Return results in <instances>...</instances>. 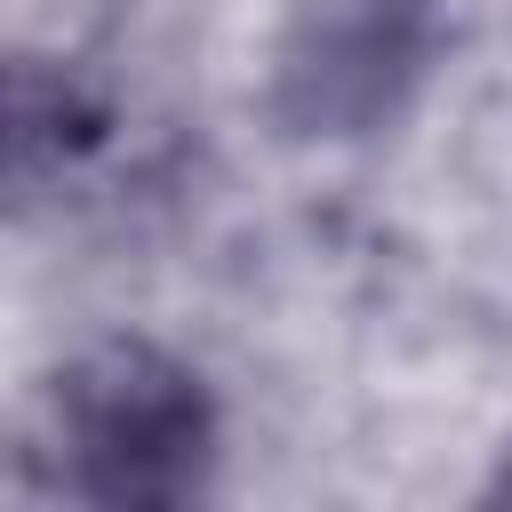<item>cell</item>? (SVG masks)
<instances>
[{
    "label": "cell",
    "instance_id": "7a4b0ae2",
    "mask_svg": "<svg viewBox=\"0 0 512 512\" xmlns=\"http://www.w3.org/2000/svg\"><path fill=\"white\" fill-rule=\"evenodd\" d=\"M440 0H296L272 48V120L304 144L384 128L424 80Z\"/></svg>",
    "mask_w": 512,
    "mask_h": 512
},
{
    "label": "cell",
    "instance_id": "6da1fadb",
    "mask_svg": "<svg viewBox=\"0 0 512 512\" xmlns=\"http://www.w3.org/2000/svg\"><path fill=\"white\" fill-rule=\"evenodd\" d=\"M56 440L72 496L88 504H184L216 464V408L200 376L152 344L88 352L56 392Z\"/></svg>",
    "mask_w": 512,
    "mask_h": 512
}]
</instances>
